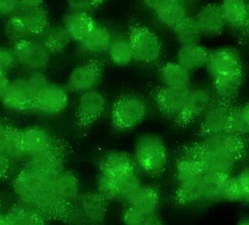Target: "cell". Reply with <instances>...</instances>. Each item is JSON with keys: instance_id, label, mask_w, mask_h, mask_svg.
<instances>
[{"instance_id": "44", "label": "cell", "mask_w": 249, "mask_h": 225, "mask_svg": "<svg viewBox=\"0 0 249 225\" xmlns=\"http://www.w3.org/2000/svg\"><path fill=\"white\" fill-rule=\"evenodd\" d=\"M16 64L17 62L13 48L0 46V71L8 73Z\"/></svg>"}, {"instance_id": "2", "label": "cell", "mask_w": 249, "mask_h": 225, "mask_svg": "<svg viewBox=\"0 0 249 225\" xmlns=\"http://www.w3.org/2000/svg\"><path fill=\"white\" fill-rule=\"evenodd\" d=\"M133 159L138 170L148 176H160L168 162L165 143L156 134H143L136 141Z\"/></svg>"}, {"instance_id": "48", "label": "cell", "mask_w": 249, "mask_h": 225, "mask_svg": "<svg viewBox=\"0 0 249 225\" xmlns=\"http://www.w3.org/2000/svg\"><path fill=\"white\" fill-rule=\"evenodd\" d=\"M13 162L2 153H0V179L7 177L11 172Z\"/></svg>"}, {"instance_id": "23", "label": "cell", "mask_w": 249, "mask_h": 225, "mask_svg": "<svg viewBox=\"0 0 249 225\" xmlns=\"http://www.w3.org/2000/svg\"><path fill=\"white\" fill-rule=\"evenodd\" d=\"M101 170L122 177L138 170L134 159L124 152L111 150L104 155L101 161Z\"/></svg>"}, {"instance_id": "26", "label": "cell", "mask_w": 249, "mask_h": 225, "mask_svg": "<svg viewBox=\"0 0 249 225\" xmlns=\"http://www.w3.org/2000/svg\"><path fill=\"white\" fill-rule=\"evenodd\" d=\"M72 40L64 25L50 24L38 41L51 55L63 53Z\"/></svg>"}, {"instance_id": "33", "label": "cell", "mask_w": 249, "mask_h": 225, "mask_svg": "<svg viewBox=\"0 0 249 225\" xmlns=\"http://www.w3.org/2000/svg\"><path fill=\"white\" fill-rule=\"evenodd\" d=\"M191 72L178 63H167L159 71L160 80L162 87H190Z\"/></svg>"}, {"instance_id": "5", "label": "cell", "mask_w": 249, "mask_h": 225, "mask_svg": "<svg viewBox=\"0 0 249 225\" xmlns=\"http://www.w3.org/2000/svg\"><path fill=\"white\" fill-rule=\"evenodd\" d=\"M105 69V64L99 59L79 64L69 75L67 90L79 95L96 90L103 78Z\"/></svg>"}, {"instance_id": "1", "label": "cell", "mask_w": 249, "mask_h": 225, "mask_svg": "<svg viewBox=\"0 0 249 225\" xmlns=\"http://www.w3.org/2000/svg\"><path fill=\"white\" fill-rule=\"evenodd\" d=\"M13 191L19 202L36 209L45 217H70L71 209L57 198L53 185L23 167L13 182Z\"/></svg>"}, {"instance_id": "3", "label": "cell", "mask_w": 249, "mask_h": 225, "mask_svg": "<svg viewBox=\"0 0 249 225\" xmlns=\"http://www.w3.org/2000/svg\"><path fill=\"white\" fill-rule=\"evenodd\" d=\"M128 36L135 60L144 64H153L159 61L162 55V43L149 28L136 20H130Z\"/></svg>"}, {"instance_id": "16", "label": "cell", "mask_w": 249, "mask_h": 225, "mask_svg": "<svg viewBox=\"0 0 249 225\" xmlns=\"http://www.w3.org/2000/svg\"><path fill=\"white\" fill-rule=\"evenodd\" d=\"M213 103V94L204 87L190 88L184 112L178 123L188 124L197 118H201Z\"/></svg>"}, {"instance_id": "4", "label": "cell", "mask_w": 249, "mask_h": 225, "mask_svg": "<svg viewBox=\"0 0 249 225\" xmlns=\"http://www.w3.org/2000/svg\"><path fill=\"white\" fill-rule=\"evenodd\" d=\"M147 108L144 100L135 95L119 97L112 109L114 127L120 131H127L137 127L146 115Z\"/></svg>"}, {"instance_id": "55", "label": "cell", "mask_w": 249, "mask_h": 225, "mask_svg": "<svg viewBox=\"0 0 249 225\" xmlns=\"http://www.w3.org/2000/svg\"><path fill=\"white\" fill-rule=\"evenodd\" d=\"M0 225H7V219L5 215L1 214L0 213Z\"/></svg>"}, {"instance_id": "38", "label": "cell", "mask_w": 249, "mask_h": 225, "mask_svg": "<svg viewBox=\"0 0 249 225\" xmlns=\"http://www.w3.org/2000/svg\"><path fill=\"white\" fill-rule=\"evenodd\" d=\"M4 32L6 38L13 45L20 41L31 39L19 16L18 12L7 17L4 23Z\"/></svg>"}, {"instance_id": "10", "label": "cell", "mask_w": 249, "mask_h": 225, "mask_svg": "<svg viewBox=\"0 0 249 225\" xmlns=\"http://www.w3.org/2000/svg\"><path fill=\"white\" fill-rule=\"evenodd\" d=\"M212 81L219 76L243 69L241 54L233 47H222L209 52L206 65Z\"/></svg>"}, {"instance_id": "41", "label": "cell", "mask_w": 249, "mask_h": 225, "mask_svg": "<svg viewBox=\"0 0 249 225\" xmlns=\"http://www.w3.org/2000/svg\"><path fill=\"white\" fill-rule=\"evenodd\" d=\"M119 179L121 190V201L124 203L143 185L138 171L119 177Z\"/></svg>"}, {"instance_id": "31", "label": "cell", "mask_w": 249, "mask_h": 225, "mask_svg": "<svg viewBox=\"0 0 249 225\" xmlns=\"http://www.w3.org/2000/svg\"><path fill=\"white\" fill-rule=\"evenodd\" d=\"M5 217L8 225H46L43 214L23 203L12 207Z\"/></svg>"}, {"instance_id": "49", "label": "cell", "mask_w": 249, "mask_h": 225, "mask_svg": "<svg viewBox=\"0 0 249 225\" xmlns=\"http://www.w3.org/2000/svg\"><path fill=\"white\" fill-rule=\"evenodd\" d=\"M11 127L0 118V153H3Z\"/></svg>"}, {"instance_id": "52", "label": "cell", "mask_w": 249, "mask_h": 225, "mask_svg": "<svg viewBox=\"0 0 249 225\" xmlns=\"http://www.w3.org/2000/svg\"><path fill=\"white\" fill-rule=\"evenodd\" d=\"M143 225H165V224L158 214H154L146 216Z\"/></svg>"}, {"instance_id": "9", "label": "cell", "mask_w": 249, "mask_h": 225, "mask_svg": "<svg viewBox=\"0 0 249 225\" xmlns=\"http://www.w3.org/2000/svg\"><path fill=\"white\" fill-rule=\"evenodd\" d=\"M69 100L67 88L61 84L49 83L35 97L34 112L43 115H58L66 110Z\"/></svg>"}, {"instance_id": "34", "label": "cell", "mask_w": 249, "mask_h": 225, "mask_svg": "<svg viewBox=\"0 0 249 225\" xmlns=\"http://www.w3.org/2000/svg\"><path fill=\"white\" fill-rule=\"evenodd\" d=\"M191 8L184 3L175 2L155 12L154 14L161 24L174 29L186 17L190 16L189 11Z\"/></svg>"}, {"instance_id": "46", "label": "cell", "mask_w": 249, "mask_h": 225, "mask_svg": "<svg viewBox=\"0 0 249 225\" xmlns=\"http://www.w3.org/2000/svg\"><path fill=\"white\" fill-rule=\"evenodd\" d=\"M241 191L242 203L249 206V167L241 170L236 175Z\"/></svg>"}, {"instance_id": "54", "label": "cell", "mask_w": 249, "mask_h": 225, "mask_svg": "<svg viewBox=\"0 0 249 225\" xmlns=\"http://www.w3.org/2000/svg\"><path fill=\"white\" fill-rule=\"evenodd\" d=\"M236 225H249V217H244Z\"/></svg>"}, {"instance_id": "28", "label": "cell", "mask_w": 249, "mask_h": 225, "mask_svg": "<svg viewBox=\"0 0 249 225\" xmlns=\"http://www.w3.org/2000/svg\"><path fill=\"white\" fill-rule=\"evenodd\" d=\"M113 36L108 28L97 23L89 34L77 44L85 53L99 55L107 52Z\"/></svg>"}, {"instance_id": "40", "label": "cell", "mask_w": 249, "mask_h": 225, "mask_svg": "<svg viewBox=\"0 0 249 225\" xmlns=\"http://www.w3.org/2000/svg\"><path fill=\"white\" fill-rule=\"evenodd\" d=\"M222 202L242 203L241 191L236 175H228L224 182Z\"/></svg>"}, {"instance_id": "53", "label": "cell", "mask_w": 249, "mask_h": 225, "mask_svg": "<svg viewBox=\"0 0 249 225\" xmlns=\"http://www.w3.org/2000/svg\"><path fill=\"white\" fill-rule=\"evenodd\" d=\"M244 1L246 7V26L241 38L247 39L249 38V0H244Z\"/></svg>"}, {"instance_id": "7", "label": "cell", "mask_w": 249, "mask_h": 225, "mask_svg": "<svg viewBox=\"0 0 249 225\" xmlns=\"http://www.w3.org/2000/svg\"><path fill=\"white\" fill-rule=\"evenodd\" d=\"M35 94L26 76L10 80L0 101L7 110L18 113L34 112Z\"/></svg>"}, {"instance_id": "29", "label": "cell", "mask_w": 249, "mask_h": 225, "mask_svg": "<svg viewBox=\"0 0 249 225\" xmlns=\"http://www.w3.org/2000/svg\"><path fill=\"white\" fill-rule=\"evenodd\" d=\"M203 173V168L195 150L181 155L174 166V175L177 184L198 179Z\"/></svg>"}, {"instance_id": "20", "label": "cell", "mask_w": 249, "mask_h": 225, "mask_svg": "<svg viewBox=\"0 0 249 225\" xmlns=\"http://www.w3.org/2000/svg\"><path fill=\"white\" fill-rule=\"evenodd\" d=\"M195 150L203 172L224 175H232L241 160V159L235 156L201 151L197 147L195 148Z\"/></svg>"}, {"instance_id": "43", "label": "cell", "mask_w": 249, "mask_h": 225, "mask_svg": "<svg viewBox=\"0 0 249 225\" xmlns=\"http://www.w3.org/2000/svg\"><path fill=\"white\" fill-rule=\"evenodd\" d=\"M145 218L146 215L129 206H126L121 217L124 225H143Z\"/></svg>"}, {"instance_id": "35", "label": "cell", "mask_w": 249, "mask_h": 225, "mask_svg": "<svg viewBox=\"0 0 249 225\" xmlns=\"http://www.w3.org/2000/svg\"><path fill=\"white\" fill-rule=\"evenodd\" d=\"M173 31L181 45L199 44L203 35L196 17L190 16L177 25Z\"/></svg>"}, {"instance_id": "36", "label": "cell", "mask_w": 249, "mask_h": 225, "mask_svg": "<svg viewBox=\"0 0 249 225\" xmlns=\"http://www.w3.org/2000/svg\"><path fill=\"white\" fill-rule=\"evenodd\" d=\"M96 193L105 201L121 200V190L119 177L101 170L96 179Z\"/></svg>"}, {"instance_id": "27", "label": "cell", "mask_w": 249, "mask_h": 225, "mask_svg": "<svg viewBox=\"0 0 249 225\" xmlns=\"http://www.w3.org/2000/svg\"><path fill=\"white\" fill-rule=\"evenodd\" d=\"M210 51L200 44L181 45L177 52V62L190 72L206 67Z\"/></svg>"}, {"instance_id": "45", "label": "cell", "mask_w": 249, "mask_h": 225, "mask_svg": "<svg viewBox=\"0 0 249 225\" xmlns=\"http://www.w3.org/2000/svg\"><path fill=\"white\" fill-rule=\"evenodd\" d=\"M198 0H143V4L146 8L153 13L175 2L184 3L189 7H193Z\"/></svg>"}, {"instance_id": "17", "label": "cell", "mask_w": 249, "mask_h": 225, "mask_svg": "<svg viewBox=\"0 0 249 225\" xmlns=\"http://www.w3.org/2000/svg\"><path fill=\"white\" fill-rule=\"evenodd\" d=\"M53 190L57 198L71 209L80 195V185L78 178L71 171L64 169L55 178Z\"/></svg>"}, {"instance_id": "21", "label": "cell", "mask_w": 249, "mask_h": 225, "mask_svg": "<svg viewBox=\"0 0 249 225\" xmlns=\"http://www.w3.org/2000/svg\"><path fill=\"white\" fill-rule=\"evenodd\" d=\"M244 69L219 76L213 80V97L219 101L228 102L238 95L244 82Z\"/></svg>"}, {"instance_id": "50", "label": "cell", "mask_w": 249, "mask_h": 225, "mask_svg": "<svg viewBox=\"0 0 249 225\" xmlns=\"http://www.w3.org/2000/svg\"><path fill=\"white\" fill-rule=\"evenodd\" d=\"M10 82V80L9 78L8 73L0 71V100L5 94Z\"/></svg>"}, {"instance_id": "51", "label": "cell", "mask_w": 249, "mask_h": 225, "mask_svg": "<svg viewBox=\"0 0 249 225\" xmlns=\"http://www.w3.org/2000/svg\"><path fill=\"white\" fill-rule=\"evenodd\" d=\"M20 10L36 8L43 5L44 0H20Z\"/></svg>"}, {"instance_id": "13", "label": "cell", "mask_w": 249, "mask_h": 225, "mask_svg": "<svg viewBox=\"0 0 249 225\" xmlns=\"http://www.w3.org/2000/svg\"><path fill=\"white\" fill-rule=\"evenodd\" d=\"M197 148L201 151L228 155L241 159L244 145L239 136L226 131L203 137V141Z\"/></svg>"}, {"instance_id": "47", "label": "cell", "mask_w": 249, "mask_h": 225, "mask_svg": "<svg viewBox=\"0 0 249 225\" xmlns=\"http://www.w3.org/2000/svg\"><path fill=\"white\" fill-rule=\"evenodd\" d=\"M20 10V0H0V16L7 17Z\"/></svg>"}, {"instance_id": "25", "label": "cell", "mask_w": 249, "mask_h": 225, "mask_svg": "<svg viewBox=\"0 0 249 225\" xmlns=\"http://www.w3.org/2000/svg\"><path fill=\"white\" fill-rule=\"evenodd\" d=\"M19 16L31 39L38 40L50 26V16L45 6L36 8L20 10Z\"/></svg>"}, {"instance_id": "14", "label": "cell", "mask_w": 249, "mask_h": 225, "mask_svg": "<svg viewBox=\"0 0 249 225\" xmlns=\"http://www.w3.org/2000/svg\"><path fill=\"white\" fill-rule=\"evenodd\" d=\"M232 112L225 102H213L201 116L200 131L203 137L229 131Z\"/></svg>"}, {"instance_id": "15", "label": "cell", "mask_w": 249, "mask_h": 225, "mask_svg": "<svg viewBox=\"0 0 249 225\" xmlns=\"http://www.w3.org/2000/svg\"><path fill=\"white\" fill-rule=\"evenodd\" d=\"M20 134L29 159L49 151L57 143L51 132L40 126L25 127Z\"/></svg>"}, {"instance_id": "11", "label": "cell", "mask_w": 249, "mask_h": 225, "mask_svg": "<svg viewBox=\"0 0 249 225\" xmlns=\"http://www.w3.org/2000/svg\"><path fill=\"white\" fill-rule=\"evenodd\" d=\"M107 202L97 193L80 194L74 204L76 214L87 225H102L107 216Z\"/></svg>"}, {"instance_id": "12", "label": "cell", "mask_w": 249, "mask_h": 225, "mask_svg": "<svg viewBox=\"0 0 249 225\" xmlns=\"http://www.w3.org/2000/svg\"><path fill=\"white\" fill-rule=\"evenodd\" d=\"M190 87H162L155 93V99L160 110L166 116L178 122L186 107Z\"/></svg>"}, {"instance_id": "37", "label": "cell", "mask_w": 249, "mask_h": 225, "mask_svg": "<svg viewBox=\"0 0 249 225\" xmlns=\"http://www.w3.org/2000/svg\"><path fill=\"white\" fill-rule=\"evenodd\" d=\"M2 153L12 162L28 160L29 157L23 145L20 130L11 127Z\"/></svg>"}, {"instance_id": "18", "label": "cell", "mask_w": 249, "mask_h": 225, "mask_svg": "<svg viewBox=\"0 0 249 225\" xmlns=\"http://www.w3.org/2000/svg\"><path fill=\"white\" fill-rule=\"evenodd\" d=\"M160 199V192L158 188L153 185H142L124 204L148 216L157 214Z\"/></svg>"}, {"instance_id": "19", "label": "cell", "mask_w": 249, "mask_h": 225, "mask_svg": "<svg viewBox=\"0 0 249 225\" xmlns=\"http://www.w3.org/2000/svg\"><path fill=\"white\" fill-rule=\"evenodd\" d=\"M196 18L203 34L209 37L219 36L226 28L220 6L216 3H210L202 7Z\"/></svg>"}, {"instance_id": "39", "label": "cell", "mask_w": 249, "mask_h": 225, "mask_svg": "<svg viewBox=\"0 0 249 225\" xmlns=\"http://www.w3.org/2000/svg\"><path fill=\"white\" fill-rule=\"evenodd\" d=\"M229 131L239 137L249 134V103L232 112Z\"/></svg>"}, {"instance_id": "30", "label": "cell", "mask_w": 249, "mask_h": 225, "mask_svg": "<svg viewBox=\"0 0 249 225\" xmlns=\"http://www.w3.org/2000/svg\"><path fill=\"white\" fill-rule=\"evenodd\" d=\"M228 175L203 172L200 181L199 204H214L222 202L224 182Z\"/></svg>"}, {"instance_id": "32", "label": "cell", "mask_w": 249, "mask_h": 225, "mask_svg": "<svg viewBox=\"0 0 249 225\" xmlns=\"http://www.w3.org/2000/svg\"><path fill=\"white\" fill-rule=\"evenodd\" d=\"M107 52L111 62L117 66H127L135 60L134 52L129 36L124 34L113 36Z\"/></svg>"}, {"instance_id": "24", "label": "cell", "mask_w": 249, "mask_h": 225, "mask_svg": "<svg viewBox=\"0 0 249 225\" xmlns=\"http://www.w3.org/2000/svg\"><path fill=\"white\" fill-rule=\"evenodd\" d=\"M219 6L226 27L241 37L246 26L244 0H222Z\"/></svg>"}, {"instance_id": "8", "label": "cell", "mask_w": 249, "mask_h": 225, "mask_svg": "<svg viewBox=\"0 0 249 225\" xmlns=\"http://www.w3.org/2000/svg\"><path fill=\"white\" fill-rule=\"evenodd\" d=\"M107 107L105 95L98 90L81 93L76 103L77 125L80 129H86L101 118Z\"/></svg>"}, {"instance_id": "22", "label": "cell", "mask_w": 249, "mask_h": 225, "mask_svg": "<svg viewBox=\"0 0 249 225\" xmlns=\"http://www.w3.org/2000/svg\"><path fill=\"white\" fill-rule=\"evenodd\" d=\"M97 23L89 13L73 10L67 13L63 20V25L71 39L77 43L84 39Z\"/></svg>"}, {"instance_id": "6", "label": "cell", "mask_w": 249, "mask_h": 225, "mask_svg": "<svg viewBox=\"0 0 249 225\" xmlns=\"http://www.w3.org/2000/svg\"><path fill=\"white\" fill-rule=\"evenodd\" d=\"M12 48L17 64L29 71H44L51 64L52 55L38 40L20 41Z\"/></svg>"}, {"instance_id": "42", "label": "cell", "mask_w": 249, "mask_h": 225, "mask_svg": "<svg viewBox=\"0 0 249 225\" xmlns=\"http://www.w3.org/2000/svg\"><path fill=\"white\" fill-rule=\"evenodd\" d=\"M107 0H67L70 10L89 13L100 8Z\"/></svg>"}]
</instances>
